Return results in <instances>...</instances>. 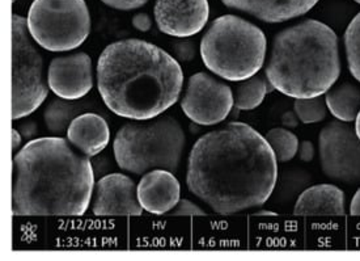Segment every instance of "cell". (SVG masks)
Returning a JSON list of instances; mask_svg holds the SVG:
<instances>
[{
    "label": "cell",
    "mask_w": 360,
    "mask_h": 261,
    "mask_svg": "<svg viewBox=\"0 0 360 261\" xmlns=\"http://www.w3.org/2000/svg\"><path fill=\"white\" fill-rule=\"evenodd\" d=\"M278 159L252 126L231 122L200 136L190 151L186 184L215 213L262 206L274 192Z\"/></svg>",
    "instance_id": "cell-1"
},
{
    "label": "cell",
    "mask_w": 360,
    "mask_h": 261,
    "mask_svg": "<svg viewBox=\"0 0 360 261\" xmlns=\"http://www.w3.org/2000/svg\"><path fill=\"white\" fill-rule=\"evenodd\" d=\"M94 188V165L68 139L36 138L13 155L15 215H83Z\"/></svg>",
    "instance_id": "cell-2"
},
{
    "label": "cell",
    "mask_w": 360,
    "mask_h": 261,
    "mask_svg": "<svg viewBox=\"0 0 360 261\" xmlns=\"http://www.w3.org/2000/svg\"><path fill=\"white\" fill-rule=\"evenodd\" d=\"M184 86L180 62L143 39L115 41L97 62V88L105 106L127 120L160 116L179 101Z\"/></svg>",
    "instance_id": "cell-3"
},
{
    "label": "cell",
    "mask_w": 360,
    "mask_h": 261,
    "mask_svg": "<svg viewBox=\"0 0 360 261\" xmlns=\"http://www.w3.org/2000/svg\"><path fill=\"white\" fill-rule=\"evenodd\" d=\"M341 70L337 33L323 21L308 19L275 36L265 75L285 96L309 98L325 95Z\"/></svg>",
    "instance_id": "cell-4"
},
{
    "label": "cell",
    "mask_w": 360,
    "mask_h": 261,
    "mask_svg": "<svg viewBox=\"0 0 360 261\" xmlns=\"http://www.w3.org/2000/svg\"><path fill=\"white\" fill-rule=\"evenodd\" d=\"M186 147V136L180 122L169 115L131 120L115 134L114 159L120 168L134 174H144L162 168L176 174Z\"/></svg>",
    "instance_id": "cell-5"
},
{
    "label": "cell",
    "mask_w": 360,
    "mask_h": 261,
    "mask_svg": "<svg viewBox=\"0 0 360 261\" xmlns=\"http://www.w3.org/2000/svg\"><path fill=\"white\" fill-rule=\"evenodd\" d=\"M199 50L212 74L229 82H243L257 75L264 66L267 39L256 24L224 15L210 24Z\"/></svg>",
    "instance_id": "cell-6"
},
{
    "label": "cell",
    "mask_w": 360,
    "mask_h": 261,
    "mask_svg": "<svg viewBox=\"0 0 360 261\" xmlns=\"http://www.w3.org/2000/svg\"><path fill=\"white\" fill-rule=\"evenodd\" d=\"M27 23L32 39L53 53L82 46L91 33L84 0H33Z\"/></svg>",
    "instance_id": "cell-7"
},
{
    "label": "cell",
    "mask_w": 360,
    "mask_h": 261,
    "mask_svg": "<svg viewBox=\"0 0 360 261\" xmlns=\"http://www.w3.org/2000/svg\"><path fill=\"white\" fill-rule=\"evenodd\" d=\"M28 23L12 15V118L28 117L46 100L44 59L33 45Z\"/></svg>",
    "instance_id": "cell-8"
},
{
    "label": "cell",
    "mask_w": 360,
    "mask_h": 261,
    "mask_svg": "<svg viewBox=\"0 0 360 261\" xmlns=\"http://www.w3.org/2000/svg\"><path fill=\"white\" fill-rule=\"evenodd\" d=\"M319 154L325 176L345 184H359L360 139L349 122L335 120L323 126Z\"/></svg>",
    "instance_id": "cell-9"
},
{
    "label": "cell",
    "mask_w": 360,
    "mask_h": 261,
    "mask_svg": "<svg viewBox=\"0 0 360 261\" xmlns=\"http://www.w3.org/2000/svg\"><path fill=\"white\" fill-rule=\"evenodd\" d=\"M233 104L232 88L202 71L189 77L181 100V109L193 122L214 126L229 116Z\"/></svg>",
    "instance_id": "cell-10"
},
{
    "label": "cell",
    "mask_w": 360,
    "mask_h": 261,
    "mask_svg": "<svg viewBox=\"0 0 360 261\" xmlns=\"http://www.w3.org/2000/svg\"><path fill=\"white\" fill-rule=\"evenodd\" d=\"M155 21L162 33L177 39L198 34L207 24L210 6L207 0H156Z\"/></svg>",
    "instance_id": "cell-11"
},
{
    "label": "cell",
    "mask_w": 360,
    "mask_h": 261,
    "mask_svg": "<svg viewBox=\"0 0 360 261\" xmlns=\"http://www.w3.org/2000/svg\"><path fill=\"white\" fill-rule=\"evenodd\" d=\"M48 83L49 88L60 98H84L94 88L92 59L86 53L53 59L49 65Z\"/></svg>",
    "instance_id": "cell-12"
},
{
    "label": "cell",
    "mask_w": 360,
    "mask_h": 261,
    "mask_svg": "<svg viewBox=\"0 0 360 261\" xmlns=\"http://www.w3.org/2000/svg\"><path fill=\"white\" fill-rule=\"evenodd\" d=\"M92 213L96 215H141L138 185L124 174H109L95 183Z\"/></svg>",
    "instance_id": "cell-13"
},
{
    "label": "cell",
    "mask_w": 360,
    "mask_h": 261,
    "mask_svg": "<svg viewBox=\"0 0 360 261\" xmlns=\"http://www.w3.org/2000/svg\"><path fill=\"white\" fill-rule=\"evenodd\" d=\"M138 200L144 212L171 213L181 200V184L173 172L156 168L143 174L138 184Z\"/></svg>",
    "instance_id": "cell-14"
},
{
    "label": "cell",
    "mask_w": 360,
    "mask_h": 261,
    "mask_svg": "<svg viewBox=\"0 0 360 261\" xmlns=\"http://www.w3.org/2000/svg\"><path fill=\"white\" fill-rule=\"evenodd\" d=\"M320 0H221L232 10L245 12L269 24L285 23L303 16Z\"/></svg>",
    "instance_id": "cell-15"
},
{
    "label": "cell",
    "mask_w": 360,
    "mask_h": 261,
    "mask_svg": "<svg viewBox=\"0 0 360 261\" xmlns=\"http://www.w3.org/2000/svg\"><path fill=\"white\" fill-rule=\"evenodd\" d=\"M67 139L79 153L92 158L101 154L110 142V129L104 117L86 112L70 124Z\"/></svg>",
    "instance_id": "cell-16"
},
{
    "label": "cell",
    "mask_w": 360,
    "mask_h": 261,
    "mask_svg": "<svg viewBox=\"0 0 360 261\" xmlns=\"http://www.w3.org/2000/svg\"><path fill=\"white\" fill-rule=\"evenodd\" d=\"M294 213L299 215H343L346 197L341 188L333 184H319L304 189L295 203Z\"/></svg>",
    "instance_id": "cell-17"
},
{
    "label": "cell",
    "mask_w": 360,
    "mask_h": 261,
    "mask_svg": "<svg viewBox=\"0 0 360 261\" xmlns=\"http://www.w3.org/2000/svg\"><path fill=\"white\" fill-rule=\"evenodd\" d=\"M94 108H97L94 101H88L83 98L66 100L58 97L49 104L44 112L45 124L48 126L49 132L59 136L66 132L76 117L89 112V109Z\"/></svg>",
    "instance_id": "cell-18"
},
{
    "label": "cell",
    "mask_w": 360,
    "mask_h": 261,
    "mask_svg": "<svg viewBox=\"0 0 360 261\" xmlns=\"http://www.w3.org/2000/svg\"><path fill=\"white\" fill-rule=\"evenodd\" d=\"M325 103L335 120L351 124L359 113L360 88L350 82L342 83L325 94Z\"/></svg>",
    "instance_id": "cell-19"
},
{
    "label": "cell",
    "mask_w": 360,
    "mask_h": 261,
    "mask_svg": "<svg viewBox=\"0 0 360 261\" xmlns=\"http://www.w3.org/2000/svg\"><path fill=\"white\" fill-rule=\"evenodd\" d=\"M274 89L267 77L262 75L257 74L245 79L235 88V107L238 110L256 109L262 104L266 95Z\"/></svg>",
    "instance_id": "cell-20"
},
{
    "label": "cell",
    "mask_w": 360,
    "mask_h": 261,
    "mask_svg": "<svg viewBox=\"0 0 360 261\" xmlns=\"http://www.w3.org/2000/svg\"><path fill=\"white\" fill-rule=\"evenodd\" d=\"M266 141L273 148L278 162H290L299 151V139L285 127H275L267 132Z\"/></svg>",
    "instance_id": "cell-21"
},
{
    "label": "cell",
    "mask_w": 360,
    "mask_h": 261,
    "mask_svg": "<svg viewBox=\"0 0 360 261\" xmlns=\"http://www.w3.org/2000/svg\"><path fill=\"white\" fill-rule=\"evenodd\" d=\"M343 44L351 75L360 83V12L346 28Z\"/></svg>",
    "instance_id": "cell-22"
},
{
    "label": "cell",
    "mask_w": 360,
    "mask_h": 261,
    "mask_svg": "<svg viewBox=\"0 0 360 261\" xmlns=\"http://www.w3.org/2000/svg\"><path fill=\"white\" fill-rule=\"evenodd\" d=\"M294 112L303 124H316L325 120L328 107L325 97H309V98H295Z\"/></svg>",
    "instance_id": "cell-23"
},
{
    "label": "cell",
    "mask_w": 360,
    "mask_h": 261,
    "mask_svg": "<svg viewBox=\"0 0 360 261\" xmlns=\"http://www.w3.org/2000/svg\"><path fill=\"white\" fill-rule=\"evenodd\" d=\"M172 51L180 62H190L197 56V48L194 42L188 39H179L172 42Z\"/></svg>",
    "instance_id": "cell-24"
},
{
    "label": "cell",
    "mask_w": 360,
    "mask_h": 261,
    "mask_svg": "<svg viewBox=\"0 0 360 261\" xmlns=\"http://www.w3.org/2000/svg\"><path fill=\"white\" fill-rule=\"evenodd\" d=\"M172 215H206V212L190 200H180L173 208Z\"/></svg>",
    "instance_id": "cell-25"
},
{
    "label": "cell",
    "mask_w": 360,
    "mask_h": 261,
    "mask_svg": "<svg viewBox=\"0 0 360 261\" xmlns=\"http://www.w3.org/2000/svg\"><path fill=\"white\" fill-rule=\"evenodd\" d=\"M108 7L118 11H133L141 8L148 0H101Z\"/></svg>",
    "instance_id": "cell-26"
},
{
    "label": "cell",
    "mask_w": 360,
    "mask_h": 261,
    "mask_svg": "<svg viewBox=\"0 0 360 261\" xmlns=\"http://www.w3.org/2000/svg\"><path fill=\"white\" fill-rule=\"evenodd\" d=\"M131 23H133L134 28L136 30H139V32H148V30H151V18H150V15H147V13H144V12L134 15Z\"/></svg>",
    "instance_id": "cell-27"
},
{
    "label": "cell",
    "mask_w": 360,
    "mask_h": 261,
    "mask_svg": "<svg viewBox=\"0 0 360 261\" xmlns=\"http://www.w3.org/2000/svg\"><path fill=\"white\" fill-rule=\"evenodd\" d=\"M299 158L300 160L303 162H312L314 159V155H316V148L311 141H303L300 145H299Z\"/></svg>",
    "instance_id": "cell-28"
},
{
    "label": "cell",
    "mask_w": 360,
    "mask_h": 261,
    "mask_svg": "<svg viewBox=\"0 0 360 261\" xmlns=\"http://www.w3.org/2000/svg\"><path fill=\"white\" fill-rule=\"evenodd\" d=\"M37 132V125H36L33 121H27L24 125H21V127H20L21 136H25V138H33V136H36Z\"/></svg>",
    "instance_id": "cell-29"
},
{
    "label": "cell",
    "mask_w": 360,
    "mask_h": 261,
    "mask_svg": "<svg viewBox=\"0 0 360 261\" xmlns=\"http://www.w3.org/2000/svg\"><path fill=\"white\" fill-rule=\"evenodd\" d=\"M299 117L295 112H287L282 117V124L285 127H297L299 125Z\"/></svg>",
    "instance_id": "cell-30"
},
{
    "label": "cell",
    "mask_w": 360,
    "mask_h": 261,
    "mask_svg": "<svg viewBox=\"0 0 360 261\" xmlns=\"http://www.w3.org/2000/svg\"><path fill=\"white\" fill-rule=\"evenodd\" d=\"M351 215H360V188L356 191V193L354 194L352 201L350 205Z\"/></svg>",
    "instance_id": "cell-31"
},
{
    "label": "cell",
    "mask_w": 360,
    "mask_h": 261,
    "mask_svg": "<svg viewBox=\"0 0 360 261\" xmlns=\"http://www.w3.org/2000/svg\"><path fill=\"white\" fill-rule=\"evenodd\" d=\"M21 141H22V136L19 130H16L15 127L12 129V151L13 155L16 151H20V146H21Z\"/></svg>",
    "instance_id": "cell-32"
},
{
    "label": "cell",
    "mask_w": 360,
    "mask_h": 261,
    "mask_svg": "<svg viewBox=\"0 0 360 261\" xmlns=\"http://www.w3.org/2000/svg\"><path fill=\"white\" fill-rule=\"evenodd\" d=\"M354 122H355V126H354V129H355V133H356V136H358V138L360 139V110Z\"/></svg>",
    "instance_id": "cell-33"
},
{
    "label": "cell",
    "mask_w": 360,
    "mask_h": 261,
    "mask_svg": "<svg viewBox=\"0 0 360 261\" xmlns=\"http://www.w3.org/2000/svg\"><path fill=\"white\" fill-rule=\"evenodd\" d=\"M255 215H262V217H275L276 213L274 212H270V210H261V212H257Z\"/></svg>",
    "instance_id": "cell-34"
},
{
    "label": "cell",
    "mask_w": 360,
    "mask_h": 261,
    "mask_svg": "<svg viewBox=\"0 0 360 261\" xmlns=\"http://www.w3.org/2000/svg\"><path fill=\"white\" fill-rule=\"evenodd\" d=\"M354 1H355V3H358V4H360V0H354Z\"/></svg>",
    "instance_id": "cell-35"
},
{
    "label": "cell",
    "mask_w": 360,
    "mask_h": 261,
    "mask_svg": "<svg viewBox=\"0 0 360 261\" xmlns=\"http://www.w3.org/2000/svg\"><path fill=\"white\" fill-rule=\"evenodd\" d=\"M12 1H13V3H15V1H16V0H12Z\"/></svg>",
    "instance_id": "cell-36"
}]
</instances>
